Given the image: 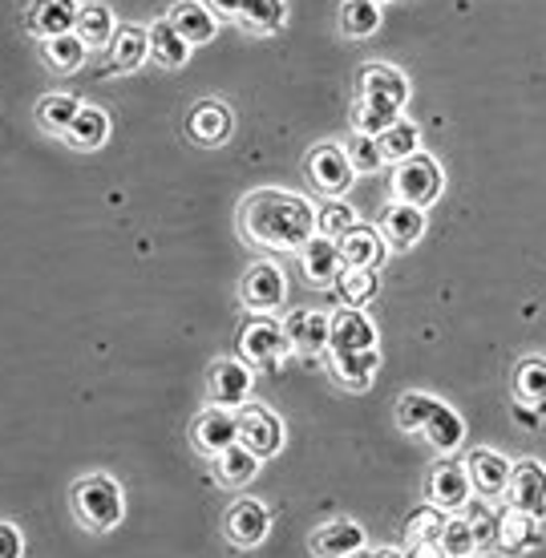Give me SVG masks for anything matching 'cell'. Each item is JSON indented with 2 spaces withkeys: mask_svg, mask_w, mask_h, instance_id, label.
I'll use <instances>...</instances> for the list:
<instances>
[{
  "mask_svg": "<svg viewBox=\"0 0 546 558\" xmlns=\"http://www.w3.org/2000/svg\"><path fill=\"white\" fill-rule=\"evenodd\" d=\"M239 223H243V235L259 247L300 252L308 239H316V207L292 191H255L243 198Z\"/></svg>",
  "mask_w": 546,
  "mask_h": 558,
  "instance_id": "obj_1",
  "label": "cell"
},
{
  "mask_svg": "<svg viewBox=\"0 0 546 558\" xmlns=\"http://www.w3.org/2000/svg\"><path fill=\"white\" fill-rule=\"evenodd\" d=\"M409 101V82L401 70H392V65H364L361 70V98H356V118H352V126L356 134H373L380 138L385 130L401 118Z\"/></svg>",
  "mask_w": 546,
  "mask_h": 558,
  "instance_id": "obj_2",
  "label": "cell"
},
{
  "mask_svg": "<svg viewBox=\"0 0 546 558\" xmlns=\"http://www.w3.org/2000/svg\"><path fill=\"white\" fill-rule=\"evenodd\" d=\"M73 514H77V522H82L85 531H113L118 522H122V514H126V502H122V489H118V482L106 474H89L82 477L77 486H73Z\"/></svg>",
  "mask_w": 546,
  "mask_h": 558,
  "instance_id": "obj_3",
  "label": "cell"
},
{
  "mask_svg": "<svg viewBox=\"0 0 546 558\" xmlns=\"http://www.w3.org/2000/svg\"><path fill=\"white\" fill-rule=\"evenodd\" d=\"M441 186H446V179H441L437 158L421 150L405 162H397V170H392V195H397V203H409V207H434L441 198Z\"/></svg>",
  "mask_w": 546,
  "mask_h": 558,
  "instance_id": "obj_4",
  "label": "cell"
},
{
  "mask_svg": "<svg viewBox=\"0 0 546 558\" xmlns=\"http://www.w3.org/2000/svg\"><path fill=\"white\" fill-rule=\"evenodd\" d=\"M308 179L324 198H344L352 179H356V170H352V162H349V150H344L340 142H320V146L308 154Z\"/></svg>",
  "mask_w": 546,
  "mask_h": 558,
  "instance_id": "obj_5",
  "label": "cell"
},
{
  "mask_svg": "<svg viewBox=\"0 0 546 558\" xmlns=\"http://www.w3.org/2000/svg\"><path fill=\"white\" fill-rule=\"evenodd\" d=\"M288 349H292V340L283 332V324H276L264 312H255L252 320L239 328V352L247 364H276Z\"/></svg>",
  "mask_w": 546,
  "mask_h": 558,
  "instance_id": "obj_6",
  "label": "cell"
},
{
  "mask_svg": "<svg viewBox=\"0 0 546 558\" xmlns=\"http://www.w3.org/2000/svg\"><path fill=\"white\" fill-rule=\"evenodd\" d=\"M239 446H247L259 458H276L283 449V421L267 405H239Z\"/></svg>",
  "mask_w": 546,
  "mask_h": 558,
  "instance_id": "obj_7",
  "label": "cell"
},
{
  "mask_svg": "<svg viewBox=\"0 0 546 558\" xmlns=\"http://www.w3.org/2000/svg\"><path fill=\"white\" fill-rule=\"evenodd\" d=\"M510 506L543 522L546 518V465L538 458H522L510 470Z\"/></svg>",
  "mask_w": 546,
  "mask_h": 558,
  "instance_id": "obj_8",
  "label": "cell"
},
{
  "mask_svg": "<svg viewBox=\"0 0 546 558\" xmlns=\"http://www.w3.org/2000/svg\"><path fill=\"white\" fill-rule=\"evenodd\" d=\"M425 494H429V502L437 506V510H446V514H458L462 506H470V494H474V482H470V474H465V465H458L453 458L437 461L434 474H429V486H425Z\"/></svg>",
  "mask_w": 546,
  "mask_h": 558,
  "instance_id": "obj_9",
  "label": "cell"
},
{
  "mask_svg": "<svg viewBox=\"0 0 546 558\" xmlns=\"http://www.w3.org/2000/svg\"><path fill=\"white\" fill-rule=\"evenodd\" d=\"M510 470H514V461H506L498 449H474L465 461V474H470L474 494L482 502H494L510 489Z\"/></svg>",
  "mask_w": 546,
  "mask_h": 558,
  "instance_id": "obj_10",
  "label": "cell"
},
{
  "mask_svg": "<svg viewBox=\"0 0 546 558\" xmlns=\"http://www.w3.org/2000/svg\"><path fill=\"white\" fill-rule=\"evenodd\" d=\"M191 437H195V446L203 449L207 458H219V453H227V449L239 441L235 409H223V405L203 409V413L195 417V429H191Z\"/></svg>",
  "mask_w": 546,
  "mask_h": 558,
  "instance_id": "obj_11",
  "label": "cell"
},
{
  "mask_svg": "<svg viewBox=\"0 0 546 558\" xmlns=\"http://www.w3.org/2000/svg\"><path fill=\"white\" fill-rule=\"evenodd\" d=\"M283 295H288V279L276 264H255L247 267V276H243V304L252 307V312H276L283 304Z\"/></svg>",
  "mask_w": 546,
  "mask_h": 558,
  "instance_id": "obj_12",
  "label": "cell"
},
{
  "mask_svg": "<svg viewBox=\"0 0 546 558\" xmlns=\"http://www.w3.org/2000/svg\"><path fill=\"white\" fill-rule=\"evenodd\" d=\"M252 368L247 361H219L210 368V401L223 409H239L247 405V397H252Z\"/></svg>",
  "mask_w": 546,
  "mask_h": 558,
  "instance_id": "obj_13",
  "label": "cell"
},
{
  "mask_svg": "<svg viewBox=\"0 0 546 558\" xmlns=\"http://www.w3.org/2000/svg\"><path fill=\"white\" fill-rule=\"evenodd\" d=\"M377 349V324L364 316L361 307H344L332 316V332H328V352H364Z\"/></svg>",
  "mask_w": 546,
  "mask_h": 558,
  "instance_id": "obj_14",
  "label": "cell"
},
{
  "mask_svg": "<svg viewBox=\"0 0 546 558\" xmlns=\"http://www.w3.org/2000/svg\"><path fill=\"white\" fill-rule=\"evenodd\" d=\"M543 543V531H538V518L522 514V510H514V506H502L498 510V550L510 558L526 555V550H534V546Z\"/></svg>",
  "mask_w": 546,
  "mask_h": 558,
  "instance_id": "obj_15",
  "label": "cell"
},
{
  "mask_svg": "<svg viewBox=\"0 0 546 558\" xmlns=\"http://www.w3.org/2000/svg\"><path fill=\"white\" fill-rule=\"evenodd\" d=\"M271 531V514H267L264 502L255 498H239L231 510H227V538L235 546H259Z\"/></svg>",
  "mask_w": 546,
  "mask_h": 558,
  "instance_id": "obj_16",
  "label": "cell"
},
{
  "mask_svg": "<svg viewBox=\"0 0 546 558\" xmlns=\"http://www.w3.org/2000/svg\"><path fill=\"white\" fill-rule=\"evenodd\" d=\"M380 368V352L377 349H364V352H328V373L337 380L340 389L361 392L373 385Z\"/></svg>",
  "mask_w": 546,
  "mask_h": 558,
  "instance_id": "obj_17",
  "label": "cell"
},
{
  "mask_svg": "<svg viewBox=\"0 0 546 558\" xmlns=\"http://www.w3.org/2000/svg\"><path fill=\"white\" fill-rule=\"evenodd\" d=\"M364 550V531L349 518H332L312 531V555L316 558H352Z\"/></svg>",
  "mask_w": 546,
  "mask_h": 558,
  "instance_id": "obj_18",
  "label": "cell"
},
{
  "mask_svg": "<svg viewBox=\"0 0 546 558\" xmlns=\"http://www.w3.org/2000/svg\"><path fill=\"white\" fill-rule=\"evenodd\" d=\"M337 243H340V255H344V267H368V271H377L385 264V255H389L385 235H380L377 227H364V223H356Z\"/></svg>",
  "mask_w": 546,
  "mask_h": 558,
  "instance_id": "obj_19",
  "label": "cell"
},
{
  "mask_svg": "<svg viewBox=\"0 0 546 558\" xmlns=\"http://www.w3.org/2000/svg\"><path fill=\"white\" fill-rule=\"evenodd\" d=\"M377 231L385 235V243H389V247L405 252V247H413V243L425 235V210L409 207V203H389V207H385V215H380Z\"/></svg>",
  "mask_w": 546,
  "mask_h": 558,
  "instance_id": "obj_20",
  "label": "cell"
},
{
  "mask_svg": "<svg viewBox=\"0 0 546 558\" xmlns=\"http://www.w3.org/2000/svg\"><path fill=\"white\" fill-rule=\"evenodd\" d=\"M77 13H82L77 0H33V4H28V28L49 41V37L73 33V28H77Z\"/></svg>",
  "mask_w": 546,
  "mask_h": 558,
  "instance_id": "obj_21",
  "label": "cell"
},
{
  "mask_svg": "<svg viewBox=\"0 0 546 558\" xmlns=\"http://www.w3.org/2000/svg\"><path fill=\"white\" fill-rule=\"evenodd\" d=\"M300 267H304V276L312 283H337L340 271H344V255H340V243L337 239H308L304 247H300Z\"/></svg>",
  "mask_w": 546,
  "mask_h": 558,
  "instance_id": "obj_22",
  "label": "cell"
},
{
  "mask_svg": "<svg viewBox=\"0 0 546 558\" xmlns=\"http://www.w3.org/2000/svg\"><path fill=\"white\" fill-rule=\"evenodd\" d=\"M283 332L292 340V349L300 352H328V332H332V316H324L316 307H300L288 316Z\"/></svg>",
  "mask_w": 546,
  "mask_h": 558,
  "instance_id": "obj_23",
  "label": "cell"
},
{
  "mask_svg": "<svg viewBox=\"0 0 546 558\" xmlns=\"http://www.w3.org/2000/svg\"><path fill=\"white\" fill-rule=\"evenodd\" d=\"M167 21L179 28L186 41H191V49H195V45L215 41V33H219V16L210 13L203 0H179V4L167 13Z\"/></svg>",
  "mask_w": 546,
  "mask_h": 558,
  "instance_id": "obj_24",
  "label": "cell"
},
{
  "mask_svg": "<svg viewBox=\"0 0 546 558\" xmlns=\"http://www.w3.org/2000/svg\"><path fill=\"white\" fill-rule=\"evenodd\" d=\"M231 126H235V118H231V110L219 106V101H203V106H195V110H191V122H186L191 138L203 142V146H219V142H227L231 138Z\"/></svg>",
  "mask_w": 546,
  "mask_h": 558,
  "instance_id": "obj_25",
  "label": "cell"
},
{
  "mask_svg": "<svg viewBox=\"0 0 546 558\" xmlns=\"http://www.w3.org/2000/svg\"><path fill=\"white\" fill-rule=\"evenodd\" d=\"M150 57V28H138V25H126L113 33L110 41V65L113 70H138L142 61Z\"/></svg>",
  "mask_w": 546,
  "mask_h": 558,
  "instance_id": "obj_26",
  "label": "cell"
},
{
  "mask_svg": "<svg viewBox=\"0 0 546 558\" xmlns=\"http://www.w3.org/2000/svg\"><path fill=\"white\" fill-rule=\"evenodd\" d=\"M425 441L437 449V453H458L462 449V441H465V421L453 413V409L441 401V405L434 409V417L425 421Z\"/></svg>",
  "mask_w": 546,
  "mask_h": 558,
  "instance_id": "obj_27",
  "label": "cell"
},
{
  "mask_svg": "<svg viewBox=\"0 0 546 558\" xmlns=\"http://www.w3.org/2000/svg\"><path fill=\"white\" fill-rule=\"evenodd\" d=\"M150 57H155L162 70H179V65H186V57H191V41L170 21H158L150 28Z\"/></svg>",
  "mask_w": 546,
  "mask_h": 558,
  "instance_id": "obj_28",
  "label": "cell"
},
{
  "mask_svg": "<svg viewBox=\"0 0 546 558\" xmlns=\"http://www.w3.org/2000/svg\"><path fill=\"white\" fill-rule=\"evenodd\" d=\"M259 453H252L247 446H231L227 453H219L215 458V474H219V482L223 486H247V482H255V474H259Z\"/></svg>",
  "mask_w": 546,
  "mask_h": 558,
  "instance_id": "obj_29",
  "label": "cell"
},
{
  "mask_svg": "<svg viewBox=\"0 0 546 558\" xmlns=\"http://www.w3.org/2000/svg\"><path fill=\"white\" fill-rule=\"evenodd\" d=\"M106 138H110V118L98 106H82V113L73 118L70 134H65V142L77 146V150H98Z\"/></svg>",
  "mask_w": 546,
  "mask_h": 558,
  "instance_id": "obj_30",
  "label": "cell"
},
{
  "mask_svg": "<svg viewBox=\"0 0 546 558\" xmlns=\"http://www.w3.org/2000/svg\"><path fill=\"white\" fill-rule=\"evenodd\" d=\"M73 33H77L89 49H110L118 25H113V13L106 9V4H82V13H77V28H73Z\"/></svg>",
  "mask_w": 546,
  "mask_h": 558,
  "instance_id": "obj_31",
  "label": "cell"
},
{
  "mask_svg": "<svg viewBox=\"0 0 546 558\" xmlns=\"http://www.w3.org/2000/svg\"><path fill=\"white\" fill-rule=\"evenodd\" d=\"M377 142H380V158H385V162H405V158H413V154L421 150V126L409 122V118H397Z\"/></svg>",
  "mask_w": 546,
  "mask_h": 558,
  "instance_id": "obj_32",
  "label": "cell"
},
{
  "mask_svg": "<svg viewBox=\"0 0 546 558\" xmlns=\"http://www.w3.org/2000/svg\"><path fill=\"white\" fill-rule=\"evenodd\" d=\"M514 392L522 405H534L546 413V356H526L514 373Z\"/></svg>",
  "mask_w": 546,
  "mask_h": 558,
  "instance_id": "obj_33",
  "label": "cell"
},
{
  "mask_svg": "<svg viewBox=\"0 0 546 558\" xmlns=\"http://www.w3.org/2000/svg\"><path fill=\"white\" fill-rule=\"evenodd\" d=\"M82 113V101L77 98H65V94H49V98L37 101V122H41V130H49V134H70L73 118Z\"/></svg>",
  "mask_w": 546,
  "mask_h": 558,
  "instance_id": "obj_34",
  "label": "cell"
},
{
  "mask_svg": "<svg viewBox=\"0 0 546 558\" xmlns=\"http://www.w3.org/2000/svg\"><path fill=\"white\" fill-rule=\"evenodd\" d=\"M380 28L377 0H344L340 4V33L344 37H373Z\"/></svg>",
  "mask_w": 546,
  "mask_h": 558,
  "instance_id": "obj_35",
  "label": "cell"
},
{
  "mask_svg": "<svg viewBox=\"0 0 546 558\" xmlns=\"http://www.w3.org/2000/svg\"><path fill=\"white\" fill-rule=\"evenodd\" d=\"M283 16H288L283 0H243V9H239V21L252 33H276L283 28Z\"/></svg>",
  "mask_w": 546,
  "mask_h": 558,
  "instance_id": "obj_36",
  "label": "cell"
},
{
  "mask_svg": "<svg viewBox=\"0 0 546 558\" xmlns=\"http://www.w3.org/2000/svg\"><path fill=\"white\" fill-rule=\"evenodd\" d=\"M377 271H368V267H344L337 279V292L349 307H364L377 295Z\"/></svg>",
  "mask_w": 546,
  "mask_h": 558,
  "instance_id": "obj_37",
  "label": "cell"
},
{
  "mask_svg": "<svg viewBox=\"0 0 546 558\" xmlns=\"http://www.w3.org/2000/svg\"><path fill=\"white\" fill-rule=\"evenodd\" d=\"M85 53H89V45H85L77 33H61V37H49V41H45V61L61 73L77 70L85 61Z\"/></svg>",
  "mask_w": 546,
  "mask_h": 558,
  "instance_id": "obj_38",
  "label": "cell"
},
{
  "mask_svg": "<svg viewBox=\"0 0 546 558\" xmlns=\"http://www.w3.org/2000/svg\"><path fill=\"white\" fill-rule=\"evenodd\" d=\"M441 405L437 397H429V392H405L401 401H397V425L405 433H421L425 429V421L434 417V409Z\"/></svg>",
  "mask_w": 546,
  "mask_h": 558,
  "instance_id": "obj_39",
  "label": "cell"
},
{
  "mask_svg": "<svg viewBox=\"0 0 546 558\" xmlns=\"http://www.w3.org/2000/svg\"><path fill=\"white\" fill-rule=\"evenodd\" d=\"M441 550L446 558H474L477 555V543H474V531H470V518H458L449 514L446 526H441Z\"/></svg>",
  "mask_w": 546,
  "mask_h": 558,
  "instance_id": "obj_40",
  "label": "cell"
},
{
  "mask_svg": "<svg viewBox=\"0 0 546 558\" xmlns=\"http://www.w3.org/2000/svg\"><path fill=\"white\" fill-rule=\"evenodd\" d=\"M352 227H356V215H352L340 198H328L324 207H316V235L340 239V235H349Z\"/></svg>",
  "mask_w": 546,
  "mask_h": 558,
  "instance_id": "obj_41",
  "label": "cell"
},
{
  "mask_svg": "<svg viewBox=\"0 0 546 558\" xmlns=\"http://www.w3.org/2000/svg\"><path fill=\"white\" fill-rule=\"evenodd\" d=\"M344 150H349V162H352L356 174H373V170L385 167V158H380V142L373 138V134H356V130H352V138H349Z\"/></svg>",
  "mask_w": 546,
  "mask_h": 558,
  "instance_id": "obj_42",
  "label": "cell"
},
{
  "mask_svg": "<svg viewBox=\"0 0 546 558\" xmlns=\"http://www.w3.org/2000/svg\"><path fill=\"white\" fill-rule=\"evenodd\" d=\"M446 510H437L434 502L413 510L405 522V538L409 543H421V538H441V526H446Z\"/></svg>",
  "mask_w": 546,
  "mask_h": 558,
  "instance_id": "obj_43",
  "label": "cell"
},
{
  "mask_svg": "<svg viewBox=\"0 0 546 558\" xmlns=\"http://www.w3.org/2000/svg\"><path fill=\"white\" fill-rule=\"evenodd\" d=\"M470 531H474L477 550H490V546L498 543V510H490L486 502L474 506V510H470Z\"/></svg>",
  "mask_w": 546,
  "mask_h": 558,
  "instance_id": "obj_44",
  "label": "cell"
},
{
  "mask_svg": "<svg viewBox=\"0 0 546 558\" xmlns=\"http://www.w3.org/2000/svg\"><path fill=\"white\" fill-rule=\"evenodd\" d=\"M25 555V538L13 522H0V558H21Z\"/></svg>",
  "mask_w": 546,
  "mask_h": 558,
  "instance_id": "obj_45",
  "label": "cell"
},
{
  "mask_svg": "<svg viewBox=\"0 0 546 558\" xmlns=\"http://www.w3.org/2000/svg\"><path fill=\"white\" fill-rule=\"evenodd\" d=\"M405 558H446V550H441L437 538H421V543H409Z\"/></svg>",
  "mask_w": 546,
  "mask_h": 558,
  "instance_id": "obj_46",
  "label": "cell"
},
{
  "mask_svg": "<svg viewBox=\"0 0 546 558\" xmlns=\"http://www.w3.org/2000/svg\"><path fill=\"white\" fill-rule=\"evenodd\" d=\"M207 9L215 16H239V9H243V0H207Z\"/></svg>",
  "mask_w": 546,
  "mask_h": 558,
  "instance_id": "obj_47",
  "label": "cell"
},
{
  "mask_svg": "<svg viewBox=\"0 0 546 558\" xmlns=\"http://www.w3.org/2000/svg\"><path fill=\"white\" fill-rule=\"evenodd\" d=\"M352 558H377V555H368V550H356V555H352Z\"/></svg>",
  "mask_w": 546,
  "mask_h": 558,
  "instance_id": "obj_48",
  "label": "cell"
},
{
  "mask_svg": "<svg viewBox=\"0 0 546 558\" xmlns=\"http://www.w3.org/2000/svg\"><path fill=\"white\" fill-rule=\"evenodd\" d=\"M377 4H385V0H377Z\"/></svg>",
  "mask_w": 546,
  "mask_h": 558,
  "instance_id": "obj_49",
  "label": "cell"
}]
</instances>
